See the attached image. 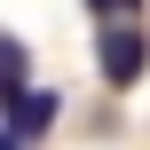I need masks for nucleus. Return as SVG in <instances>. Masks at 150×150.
Instances as JSON below:
<instances>
[{"instance_id": "2", "label": "nucleus", "mask_w": 150, "mask_h": 150, "mask_svg": "<svg viewBox=\"0 0 150 150\" xmlns=\"http://www.w3.org/2000/svg\"><path fill=\"white\" fill-rule=\"evenodd\" d=\"M63 119V95H47V87H32V95H16L8 103V150H32L47 127Z\"/></svg>"}, {"instance_id": "1", "label": "nucleus", "mask_w": 150, "mask_h": 150, "mask_svg": "<svg viewBox=\"0 0 150 150\" xmlns=\"http://www.w3.org/2000/svg\"><path fill=\"white\" fill-rule=\"evenodd\" d=\"M95 63H103V79H111V87H134V79L150 71V40H142V24H103Z\"/></svg>"}, {"instance_id": "3", "label": "nucleus", "mask_w": 150, "mask_h": 150, "mask_svg": "<svg viewBox=\"0 0 150 150\" xmlns=\"http://www.w3.org/2000/svg\"><path fill=\"white\" fill-rule=\"evenodd\" d=\"M87 8H95L103 24H134V8H142V0H87Z\"/></svg>"}]
</instances>
